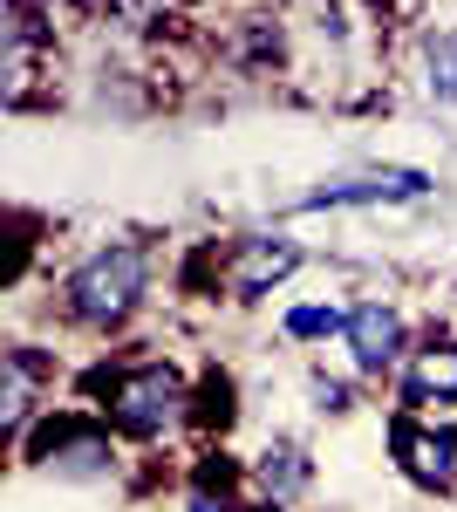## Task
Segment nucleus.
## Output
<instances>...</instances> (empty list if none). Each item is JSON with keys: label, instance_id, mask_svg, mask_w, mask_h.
<instances>
[{"label": "nucleus", "instance_id": "2", "mask_svg": "<svg viewBox=\"0 0 457 512\" xmlns=\"http://www.w3.org/2000/svg\"><path fill=\"white\" fill-rule=\"evenodd\" d=\"M110 417L130 437H164L185 424V383L171 362H137L110 383Z\"/></svg>", "mask_w": 457, "mask_h": 512}, {"label": "nucleus", "instance_id": "6", "mask_svg": "<svg viewBox=\"0 0 457 512\" xmlns=\"http://www.w3.org/2000/svg\"><path fill=\"white\" fill-rule=\"evenodd\" d=\"M396 458H403V472L417 478V485H451L457 478V431L430 437V431H417V424H403V431H396Z\"/></svg>", "mask_w": 457, "mask_h": 512}, {"label": "nucleus", "instance_id": "9", "mask_svg": "<svg viewBox=\"0 0 457 512\" xmlns=\"http://www.w3.org/2000/svg\"><path fill=\"white\" fill-rule=\"evenodd\" d=\"M410 396H457V349L430 342L410 355Z\"/></svg>", "mask_w": 457, "mask_h": 512}, {"label": "nucleus", "instance_id": "11", "mask_svg": "<svg viewBox=\"0 0 457 512\" xmlns=\"http://www.w3.org/2000/svg\"><path fill=\"white\" fill-rule=\"evenodd\" d=\"M430 96L437 103H457V35L430 41Z\"/></svg>", "mask_w": 457, "mask_h": 512}, {"label": "nucleus", "instance_id": "8", "mask_svg": "<svg viewBox=\"0 0 457 512\" xmlns=\"http://www.w3.org/2000/svg\"><path fill=\"white\" fill-rule=\"evenodd\" d=\"M253 478H260V492H267V506H280V499L307 492V458L294 451V444H267L260 465H253Z\"/></svg>", "mask_w": 457, "mask_h": 512}, {"label": "nucleus", "instance_id": "12", "mask_svg": "<svg viewBox=\"0 0 457 512\" xmlns=\"http://www.w3.org/2000/svg\"><path fill=\"white\" fill-rule=\"evenodd\" d=\"M335 328H348V315H335V308H294V315H287V335H294V342L335 335Z\"/></svg>", "mask_w": 457, "mask_h": 512}, {"label": "nucleus", "instance_id": "14", "mask_svg": "<svg viewBox=\"0 0 457 512\" xmlns=\"http://www.w3.org/2000/svg\"><path fill=\"white\" fill-rule=\"evenodd\" d=\"M253 512H280V506H253Z\"/></svg>", "mask_w": 457, "mask_h": 512}, {"label": "nucleus", "instance_id": "13", "mask_svg": "<svg viewBox=\"0 0 457 512\" xmlns=\"http://www.w3.org/2000/svg\"><path fill=\"white\" fill-rule=\"evenodd\" d=\"M191 512H226V499H212V492H191Z\"/></svg>", "mask_w": 457, "mask_h": 512}, {"label": "nucleus", "instance_id": "10", "mask_svg": "<svg viewBox=\"0 0 457 512\" xmlns=\"http://www.w3.org/2000/svg\"><path fill=\"white\" fill-rule=\"evenodd\" d=\"M7 396H0V417H7V431H21L28 417H35V376H28V355H7Z\"/></svg>", "mask_w": 457, "mask_h": 512}, {"label": "nucleus", "instance_id": "5", "mask_svg": "<svg viewBox=\"0 0 457 512\" xmlns=\"http://www.w3.org/2000/svg\"><path fill=\"white\" fill-rule=\"evenodd\" d=\"M294 267H301V253H294L287 239H239L226 253V287L253 301V294H267L273 280H287Z\"/></svg>", "mask_w": 457, "mask_h": 512}, {"label": "nucleus", "instance_id": "3", "mask_svg": "<svg viewBox=\"0 0 457 512\" xmlns=\"http://www.w3.org/2000/svg\"><path fill=\"white\" fill-rule=\"evenodd\" d=\"M423 192L430 185H423L417 171H362V178H335V185L307 192L301 212H328V205H410Z\"/></svg>", "mask_w": 457, "mask_h": 512}, {"label": "nucleus", "instance_id": "4", "mask_svg": "<svg viewBox=\"0 0 457 512\" xmlns=\"http://www.w3.org/2000/svg\"><path fill=\"white\" fill-rule=\"evenodd\" d=\"M348 355H355V369H369V376H382L396 355H403V321H396V308L389 301H362V308H348Z\"/></svg>", "mask_w": 457, "mask_h": 512}, {"label": "nucleus", "instance_id": "1", "mask_svg": "<svg viewBox=\"0 0 457 512\" xmlns=\"http://www.w3.org/2000/svg\"><path fill=\"white\" fill-rule=\"evenodd\" d=\"M144 280H151L144 246H130V239L123 246H103L96 260H82L76 274H69V315L89 321V328H116V321L144 301Z\"/></svg>", "mask_w": 457, "mask_h": 512}, {"label": "nucleus", "instance_id": "7", "mask_svg": "<svg viewBox=\"0 0 457 512\" xmlns=\"http://www.w3.org/2000/svg\"><path fill=\"white\" fill-rule=\"evenodd\" d=\"M41 465L55 478H110L116 451H110V437H96V431H62V437H48Z\"/></svg>", "mask_w": 457, "mask_h": 512}]
</instances>
